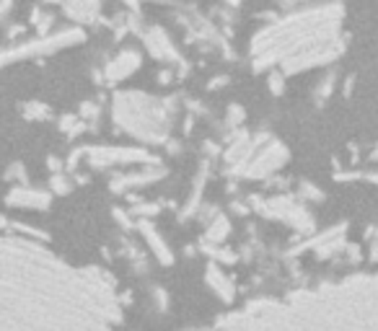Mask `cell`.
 I'll list each match as a JSON object with an SVG mask.
<instances>
[{
  "mask_svg": "<svg viewBox=\"0 0 378 331\" xmlns=\"http://www.w3.org/2000/svg\"><path fill=\"white\" fill-rule=\"evenodd\" d=\"M122 6H125V13L140 16V11H143V0H122Z\"/></svg>",
  "mask_w": 378,
  "mask_h": 331,
  "instance_id": "34",
  "label": "cell"
},
{
  "mask_svg": "<svg viewBox=\"0 0 378 331\" xmlns=\"http://www.w3.org/2000/svg\"><path fill=\"white\" fill-rule=\"evenodd\" d=\"M298 197H301L306 204H316V202H324L326 194L321 192V189L316 187V184H311V181H301V189H298Z\"/></svg>",
  "mask_w": 378,
  "mask_h": 331,
  "instance_id": "28",
  "label": "cell"
},
{
  "mask_svg": "<svg viewBox=\"0 0 378 331\" xmlns=\"http://www.w3.org/2000/svg\"><path fill=\"white\" fill-rule=\"evenodd\" d=\"M153 295H156V303H159V308H161V310H166L168 298L164 295V290H161V287H153Z\"/></svg>",
  "mask_w": 378,
  "mask_h": 331,
  "instance_id": "37",
  "label": "cell"
},
{
  "mask_svg": "<svg viewBox=\"0 0 378 331\" xmlns=\"http://www.w3.org/2000/svg\"><path fill=\"white\" fill-rule=\"evenodd\" d=\"M86 166L93 171H106L117 166H156L164 161L143 145H84Z\"/></svg>",
  "mask_w": 378,
  "mask_h": 331,
  "instance_id": "7",
  "label": "cell"
},
{
  "mask_svg": "<svg viewBox=\"0 0 378 331\" xmlns=\"http://www.w3.org/2000/svg\"><path fill=\"white\" fill-rule=\"evenodd\" d=\"M137 231H140L145 246L151 248V254L156 256V262L161 267H171L174 264V251L166 243V238L159 233V228L153 226V220H137Z\"/></svg>",
  "mask_w": 378,
  "mask_h": 331,
  "instance_id": "15",
  "label": "cell"
},
{
  "mask_svg": "<svg viewBox=\"0 0 378 331\" xmlns=\"http://www.w3.org/2000/svg\"><path fill=\"white\" fill-rule=\"evenodd\" d=\"M345 6L340 0H321L277 16L251 37L249 57L254 73H270L282 62L303 57L345 39Z\"/></svg>",
  "mask_w": 378,
  "mask_h": 331,
  "instance_id": "3",
  "label": "cell"
},
{
  "mask_svg": "<svg viewBox=\"0 0 378 331\" xmlns=\"http://www.w3.org/2000/svg\"><path fill=\"white\" fill-rule=\"evenodd\" d=\"M8 181H11V184H29V181H26V168H23L21 161L11 163V168H8Z\"/></svg>",
  "mask_w": 378,
  "mask_h": 331,
  "instance_id": "30",
  "label": "cell"
},
{
  "mask_svg": "<svg viewBox=\"0 0 378 331\" xmlns=\"http://www.w3.org/2000/svg\"><path fill=\"white\" fill-rule=\"evenodd\" d=\"M334 88H337V73H334V70H329V73H324V76L319 78L316 86H314V104L324 106L326 101L332 98Z\"/></svg>",
  "mask_w": 378,
  "mask_h": 331,
  "instance_id": "21",
  "label": "cell"
},
{
  "mask_svg": "<svg viewBox=\"0 0 378 331\" xmlns=\"http://www.w3.org/2000/svg\"><path fill=\"white\" fill-rule=\"evenodd\" d=\"M29 21L37 31V37H45V34H52L57 31V16L52 11H47L45 6H34L29 13Z\"/></svg>",
  "mask_w": 378,
  "mask_h": 331,
  "instance_id": "19",
  "label": "cell"
},
{
  "mask_svg": "<svg viewBox=\"0 0 378 331\" xmlns=\"http://www.w3.org/2000/svg\"><path fill=\"white\" fill-rule=\"evenodd\" d=\"M205 285L210 287L220 303H228V306L234 303L236 285H234V279H231L226 272H223V267H220V264H215V262L207 264V269H205Z\"/></svg>",
  "mask_w": 378,
  "mask_h": 331,
  "instance_id": "16",
  "label": "cell"
},
{
  "mask_svg": "<svg viewBox=\"0 0 378 331\" xmlns=\"http://www.w3.org/2000/svg\"><path fill=\"white\" fill-rule=\"evenodd\" d=\"M37 6H60V0H37Z\"/></svg>",
  "mask_w": 378,
  "mask_h": 331,
  "instance_id": "41",
  "label": "cell"
},
{
  "mask_svg": "<svg viewBox=\"0 0 378 331\" xmlns=\"http://www.w3.org/2000/svg\"><path fill=\"white\" fill-rule=\"evenodd\" d=\"M0 331H117V282L98 267H70L23 236H3Z\"/></svg>",
  "mask_w": 378,
  "mask_h": 331,
  "instance_id": "1",
  "label": "cell"
},
{
  "mask_svg": "<svg viewBox=\"0 0 378 331\" xmlns=\"http://www.w3.org/2000/svg\"><path fill=\"white\" fill-rule=\"evenodd\" d=\"M11 11H13V0H3V8H0V16H3V23H11Z\"/></svg>",
  "mask_w": 378,
  "mask_h": 331,
  "instance_id": "36",
  "label": "cell"
},
{
  "mask_svg": "<svg viewBox=\"0 0 378 331\" xmlns=\"http://www.w3.org/2000/svg\"><path fill=\"white\" fill-rule=\"evenodd\" d=\"M140 42H143L145 52L151 54L153 60L164 62L166 68H179L182 62H187L182 57V52H179L176 42L171 39V34H168L161 23H148L143 31V37H140Z\"/></svg>",
  "mask_w": 378,
  "mask_h": 331,
  "instance_id": "10",
  "label": "cell"
},
{
  "mask_svg": "<svg viewBox=\"0 0 378 331\" xmlns=\"http://www.w3.org/2000/svg\"><path fill=\"white\" fill-rule=\"evenodd\" d=\"M62 16L76 26H88L101 18L104 0H60Z\"/></svg>",
  "mask_w": 378,
  "mask_h": 331,
  "instance_id": "14",
  "label": "cell"
},
{
  "mask_svg": "<svg viewBox=\"0 0 378 331\" xmlns=\"http://www.w3.org/2000/svg\"><path fill=\"white\" fill-rule=\"evenodd\" d=\"M285 81H287V76L280 68L270 70V73H267V91H270V96H282V93H285Z\"/></svg>",
  "mask_w": 378,
  "mask_h": 331,
  "instance_id": "27",
  "label": "cell"
},
{
  "mask_svg": "<svg viewBox=\"0 0 378 331\" xmlns=\"http://www.w3.org/2000/svg\"><path fill=\"white\" fill-rule=\"evenodd\" d=\"M287 161H290V151H287L277 137H270V140L257 151V156L251 158L249 168L244 173V179H251V181L270 179V176H275V173L280 171Z\"/></svg>",
  "mask_w": 378,
  "mask_h": 331,
  "instance_id": "9",
  "label": "cell"
},
{
  "mask_svg": "<svg viewBox=\"0 0 378 331\" xmlns=\"http://www.w3.org/2000/svg\"><path fill=\"white\" fill-rule=\"evenodd\" d=\"M353 86H355V76H348V78H345V96H350Z\"/></svg>",
  "mask_w": 378,
  "mask_h": 331,
  "instance_id": "39",
  "label": "cell"
},
{
  "mask_svg": "<svg viewBox=\"0 0 378 331\" xmlns=\"http://www.w3.org/2000/svg\"><path fill=\"white\" fill-rule=\"evenodd\" d=\"M81 42H86V29L70 23V26H62V29L45 34V37H29L18 39L13 45H6V50H3V65L50 57V54H57L60 50H70V47L81 45Z\"/></svg>",
  "mask_w": 378,
  "mask_h": 331,
  "instance_id": "5",
  "label": "cell"
},
{
  "mask_svg": "<svg viewBox=\"0 0 378 331\" xmlns=\"http://www.w3.org/2000/svg\"><path fill=\"white\" fill-rule=\"evenodd\" d=\"M270 137H273L270 132H254V135H249L246 129H239V132H234V135L228 137V148L223 151L228 176L244 179V173L249 168L251 158L257 156V151L270 140Z\"/></svg>",
  "mask_w": 378,
  "mask_h": 331,
  "instance_id": "8",
  "label": "cell"
},
{
  "mask_svg": "<svg viewBox=\"0 0 378 331\" xmlns=\"http://www.w3.org/2000/svg\"><path fill=\"white\" fill-rule=\"evenodd\" d=\"M202 246H205V254H210V262H215V264H234L236 262V254L231 251V248H226V246H215V243H205L202 241Z\"/></svg>",
  "mask_w": 378,
  "mask_h": 331,
  "instance_id": "24",
  "label": "cell"
},
{
  "mask_svg": "<svg viewBox=\"0 0 378 331\" xmlns=\"http://www.w3.org/2000/svg\"><path fill=\"white\" fill-rule=\"evenodd\" d=\"M192 331H378V272L259 298Z\"/></svg>",
  "mask_w": 378,
  "mask_h": 331,
  "instance_id": "2",
  "label": "cell"
},
{
  "mask_svg": "<svg viewBox=\"0 0 378 331\" xmlns=\"http://www.w3.org/2000/svg\"><path fill=\"white\" fill-rule=\"evenodd\" d=\"M174 81H179L176 68H161L159 76H156V83H159V86H171Z\"/></svg>",
  "mask_w": 378,
  "mask_h": 331,
  "instance_id": "31",
  "label": "cell"
},
{
  "mask_svg": "<svg viewBox=\"0 0 378 331\" xmlns=\"http://www.w3.org/2000/svg\"><path fill=\"white\" fill-rule=\"evenodd\" d=\"M228 236H231V220H228V215H223V212L215 210L210 215V220H207V226H205L202 241L215 243V246H223V241H226Z\"/></svg>",
  "mask_w": 378,
  "mask_h": 331,
  "instance_id": "17",
  "label": "cell"
},
{
  "mask_svg": "<svg viewBox=\"0 0 378 331\" xmlns=\"http://www.w3.org/2000/svg\"><path fill=\"white\" fill-rule=\"evenodd\" d=\"M251 210H257L259 215H265L270 220H277L282 226L293 228L301 236H316V220L311 215L309 204L301 197L293 194H275V197H249Z\"/></svg>",
  "mask_w": 378,
  "mask_h": 331,
  "instance_id": "6",
  "label": "cell"
},
{
  "mask_svg": "<svg viewBox=\"0 0 378 331\" xmlns=\"http://www.w3.org/2000/svg\"><path fill=\"white\" fill-rule=\"evenodd\" d=\"M280 6L285 8V13H287V11H295V8H301V6H298V0H280Z\"/></svg>",
  "mask_w": 378,
  "mask_h": 331,
  "instance_id": "38",
  "label": "cell"
},
{
  "mask_svg": "<svg viewBox=\"0 0 378 331\" xmlns=\"http://www.w3.org/2000/svg\"><path fill=\"white\" fill-rule=\"evenodd\" d=\"M143 68V52L135 47H122L120 52H114L104 65V86L114 88L122 81H127Z\"/></svg>",
  "mask_w": 378,
  "mask_h": 331,
  "instance_id": "11",
  "label": "cell"
},
{
  "mask_svg": "<svg viewBox=\"0 0 378 331\" xmlns=\"http://www.w3.org/2000/svg\"><path fill=\"white\" fill-rule=\"evenodd\" d=\"M73 187H76V181L70 179L68 171H65V173H52V176H50V192H52V194L65 197V194H70V192H73Z\"/></svg>",
  "mask_w": 378,
  "mask_h": 331,
  "instance_id": "23",
  "label": "cell"
},
{
  "mask_svg": "<svg viewBox=\"0 0 378 331\" xmlns=\"http://www.w3.org/2000/svg\"><path fill=\"white\" fill-rule=\"evenodd\" d=\"M78 114L84 117V122L88 124V129H96L98 117H101V104H98V101H84L81 109H78Z\"/></svg>",
  "mask_w": 378,
  "mask_h": 331,
  "instance_id": "26",
  "label": "cell"
},
{
  "mask_svg": "<svg viewBox=\"0 0 378 331\" xmlns=\"http://www.w3.org/2000/svg\"><path fill=\"white\" fill-rule=\"evenodd\" d=\"M179 109H182L179 93L156 96V93H145L137 88L114 91L112 104H109L114 129L132 137L143 148L171 143Z\"/></svg>",
  "mask_w": 378,
  "mask_h": 331,
  "instance_id": "4",
  "label": "cell"
},
{
  "mask_svg": "<svg viewBox=\"0 0 378 331\" xmlns=\"http://www.w3.org/2000/svg\"><path fill=\"white\" fill-rule=\"evenodd\" d=\"M18 112L26 122H50L52 120V109L45 101H23Z\"/></svg>",
  "mask_w": 378,
  "mask_h": 331,
  "instance_id": "20",
  "label": "cell"
},
{
  "mask_svg": "<svg viewBox=\"0 0 378 331\" xmlns=\"http://www.w3.org/2000/svg\"><path fill=\"white\" fill-rule=\"evenodd\" d=\"M166 166L156 163V166H140V168H132V171H122L114 173L112 181H109V189L114 194H127L132 189H143L151 187L156 181L166 179Z\"/></svg>",
  "mask_w": 378,
  "mask_h": 331,
  "instance_id": "12",
  "label": "cell"
},
{
  "mask_svg": "<svg viewBox=\"0 0 378 331\" xmlns=\"http://www.w3.org/2000/svg\"><path fill=\"white\" fill-rule=\"evenodd\" d=\"M207 166H210V163L200 166V171H197L195 181H192V197H189L187 202H184L182 218H195L197 210L202 207V187L207 184V173H210V168H207Z\"/></svg>",
  "mask_w": 378,
  "mask_h": 331,
  "instance_id": "18",
  "label": "cell"
},
{
  "mask_svg": "<svg viewBox=\"0 0 378 331\" xmlns=\"http://www.w3.org/2000/svg\"><path fill=\"white\" fill-rule=\"evenodd\" d=\"M47 168H50L52 173H65V171H68L65 161L57 158V156H50V158H47Z\"/></svg>",
  "mask_w": 378,
  "mask_h": 331,
  "instance_id": "32",
  "label": "cell"
},
{
  "mask_svg": "<svg viewBox=\"0 0 378 331\" xmlns=\"http://www.w3.org/2000/svg\"><path fill=\"white\" fill-rule=\"evenodd\" d=\"M368 241H371V259L378 264V226L368 231Z\"/></svg>",
  "mask_w": 378,
  "mask_h": 331,
  "instance_id": "33",
  "label": "cell"
},
{
  "mask_svg": "<svg viewBox=\"0 0 378 331\" xmlns=\"http://www.w3.org/2000/svg\"><path fill=\"white\" fill-rule=\"evenodd\" d=\"M161 207L156 202H140L137 207H132V215H135L137 220H151L153 215H159Z\"/></svg>",
  "mask_w": 378,
  "mask_h": 331,
  "instance_id": "29",
  "label": "cell"
},
{
  "mask_svg": "<svg viewBox=\"0 0 378 331\" xmlns=\"http://www.w3.org/2000/svg\"><path fill=\"white\" fill-rule=\"evenodd\" d=\"M226 83H231V78H228V76H215V78H210V81H207V91H218V88H223Z\"/></svg>",
  "mask_w": 378,
  "mask_h": 331,
  "instance_id": "35",
  "label": "cell"
},
{
  "mask_svg": "<svg viewBox=\"0 0 378 331\" xmlns=\"http://www.w3.org/2000/svg\"><path fill=\"white\" fill-rule=\"evenodd\" d=\"M6 204L11 210H50L52 192L50 189H37L31 184H11L6 194Z\"/></svg>",
  "mask_w": 378,
  "mask_h": 331,
  "instance_id": "13",
  "label": "cell"
},
{
  "mask_svg": "<svg viewBox=\"0 0 378 331\" xmlns=\"http://www.w3.org/2000/svg\"><path fill=\"white\" fill-rule=\"evenodd\" d=\"M57 129H60L65 137H78L84 135L86 129H88V124L84 122V117L81 114H62V117H57Z\"/></svg>",
  "mask_w": 378,
  "mask_h": 331,
  "instance_id": "22",
  "label": "cell"
},
{
  "mask_svg": "<svg viewBox=\"0 0 378 331\" xmlns=\"http://www.w3.org/2000/svg\"><path fill=\"white\" fill-rule=\"evenodd\" d=\"M220 3H223L226 8H239V6H241V0H220Z\"/></svg>",
  "mask_w": 378,
  "mask_h": 331,
  "instance_id": "40",
  "label": "cell"
},
{
  "mask_svg": "<svg viewBox=\"0 0 378 331\" xmlns=\"http://www.w3.org/2000/svg\"><path fill=\"white\" fill-rule=\"evenodd\" d=\"M244 120H246V112H244V106L236 104V101H234V104H228V109H226V127L231 129V135L241 129Z\"/></svg>",
  "mask_w": 378,
  "mask_h": 331,
  "instance_id": "25",
  "label": "cell"
}]
</instances>
